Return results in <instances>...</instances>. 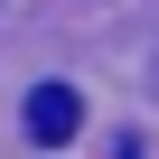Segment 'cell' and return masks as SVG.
<instances>
[{"label": "cell", "mask_w": 159, "mask_h": 159, "mask_svg": "<svg viewBox=\"0 0 159 159\" xmlns=\"http://www.w3.org/2000/svg\"><path fill=\"white\" fill-rule=\"evenodd\" d=\"M19 122H28V140H38V150H56V140H75V122H84V103H75V84H38Z\"/></svg>", "instance_id": "obj_1"}, {"label": "cell", "mask_w": 159, "mask_h": 159, "mask_svg": "<svg viewBox=\"0 0 159 159\" xmlns=\"http://www.w3.org/2000/svg\"><path fill=\"white\" fill-rule=\"evenodd\" d=\"M112 159H140V140H112Z\"/></svg>", "instance_id": "obj_2"}]
</instances>
